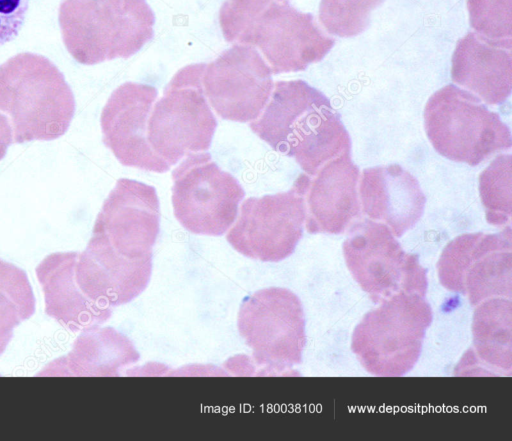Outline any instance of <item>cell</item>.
<instances>
[{"label":"cell","instance_id":"52a82bcc","mask_svg":"<svg viewBox=\"0 0 512 441\" xmlns=\"http://www.w3.org/2000/svg\"><path fill=\"white\" fill-rule=\"evenodd\" d=\"M310 177L301 174L286 192L247 198L226 239L240 254L263 262L290 256L303 233Z\"/></svg>","mask_w":512,"mask_h":441},{"label":"cell","instance_id":"ffe728a7","mask_svg":"<svg viewBox=\"0 0 512 441\" xmlns=\"http://www.w3.org/2000/svg\"><path fill=\"white\" fill-rule=\"evenodd\" d=\"M35 312V298L24 270L0 259V355L14 328Z\"/></svg>","mask_w":512,"mask_h":441},{"label":"cell","instance_id":"44dd1931","mask_svg":"<svg viewBox=\"0 0 512 441\" xmlns=\"http://www.w3.org/2000/svg\"><path fill=\"white\" fill-rule=\"evenodd\" d=\"M479 193L489 224L503 226L512 215V156L498 155L479 176Z\"/></svg>","mask_w":512,"mask_h":441},{"label":"cell","instance_id":"8fae6325","mask_svg":"<svg viewBox=\"0 0 512 441\" xmlns=\"http://www.w3.org/2000/svg\"><path fill=\"white\" fill-rule=\"evenodd\" d=\"M72 270L80 291L106 309L126 304L147 287L152 256L128 259L118 254L100 234L92 233L86 249L73 252Z\"/></svg>","mask_w":512,"mask_h":441},{"label":"cell","instance_id":"5b68a950","mask_svg":"<svg viewBox=\"0 0 512 441\" xmlns=\"http://www.w3.org/2000/svg\"><path fill=\"white\" fill-rule=\"evenodd\" d=\"M241 337L264 374H295L302 360L305 320L301 301L286 288H265L246 297L238 312Z\"/></svg>","mask_w":512,"mask_h":441},{"label":"cell","instance_id":"2e32d148","mask_svg":"<svg viewBox=\"0 0 512 441\" xmlns=\"http://www.w3.org/2000/svg\"><path fill=\"white\" fill-rule=\"evenodd\" d=\"M73 252L47 255L35 273L44 294L45 313L73 332L101 325L111 316L78 288L72 270Z\"/></svg>","mask_w":512,"mask_h":441},{"label":"cell","instance_id":"9c48e42d","mask_svg":"<svg viewBox=\"0 0 512 441\" xmlns=\"http://www.w3.org/2000/svg\"><path fill=\"white\" fill-rule=\"evenodd\" d=\"M447 290L467 295L472 305L494 297H511L512 231L466 233L451 240L437 262Z\"/></svg>","mask_w":512,"mask_h":441},{"label":"cell","instance_id":"6da1fadb","mask_svg":"<svg viewBox=\"0 0 512 441\" xmlns=\"http://www.w3.org/2000/svg\"><path fill=\"white\" fill-rule=\"evenodd\" d=\"M74 112L73 92L47 57L22 52L0 65V140L7 146L61 137Z\"/></svg>","mask_w":512,"mask_h":441},{"label":"cell","instance_id":"7c38bea8","mask_svg":"<svg viewBox=\"0 0 512 441\" xmlns=\"http://www.w3.org/2000/svg\"><path fill=\"white\" fill-rule=\"evenodd\" d=\"M148 142L170 167L190 153L209 149L217 126L204 100L195 92L174 91L149 119Z\"/></svg>","mask_w":512,"mask_h":441},{"label":"cell","instance_id":"9a60e30c","mask_svg":"<svg viewBox=\"0 0 512 441\" xmlns=\"http://www.w3.org/2000/svg\"><path fill=\"white\" fill-rule=\"evenodd\" d=\"M365 215L385 222L396 237L415 226L426 198L418 180L398 164L366 168L360 182Z\"/></svg>","mask_w":512,"mask_h":441},{"label":"cell","instance_id":"ba28073f","mask_svg":"<svg viewBox=\"0 0 512 441\" xmlns=\"http://www.w3.org/2000/svg\"><path fill=\"white\" fill-rule=\"evenodd\" d=\"M186 156L172 172L174 215L192 233L220 236L234 223L245 191L209 153Z\"/></svg>","mask_w":512,"mask_h":441},{"label":"cell","instance_id":"8992f818","mask_svg":"<svg viewBox=\"0 0 512 441\" xmlns=\"http://www.w3.org/2000/svg\"><path fill=\"white\" fill-rule=\"evenodd\" d=\"M343 254L354 280L375 302L401 291L426 294V270L418 256L405 252L384 223L356 222L343 242Z\"/></svg>","mask_w":512,"mask_h":441},{"label":"cell","instance_id":"4fadbf2b","mask_svg":"<svg viewBox=\"0 0 512 441\" xmlns=\"http://www.w3.org/2000/svg\"><path fill=\"white\" fill-rule=\"evenodd\" d=\"M153 98L150 88L120 87L102 111L101 129L104 144L122 165L164 173L170 166L154 153L147 137V114Z\"/></svg>","mask_w":512,"mask_h":441},{"label":"cell","instance_id":"277c9868","mask_svg":"<svg viewBox=\"0 0 512 441\" xmlns=\"http://www.w3.org/2000/svg\"><path fill=\"white\" fill-rule=\"evenodd\" d=\"M424 119L434 149L455 162L476 166L512 146L510 128L499 115L453 86L431 98Z\"/></svg>","mask_w":512,"mask_h":441},{"label":"cell","instance_id":"5bb4252c","mask_svg":"<svg viewBox=\"0 0 512 441\" xmlns=\"http://www.w3.org/2000/svg\"><path fill=\"white\" fill-rule=\"evenodd\" d=\"M306 193V229L309 233L340 234L360 214V172L344 154L325 163Z\"/></svg>","mask_w":512,"mask_h":441},{"label":"cell","instance_id":"3957f363","mask_svg":"<svg viewBox=\"0 0 512 441\" xmlns=\"http://www.w3.org/2000/svg\"><path fill=\"white\" fill-rule=\"evenodd\" d=\"M380 302L355 327L351 348L370 374L403 376L420 356L432 309L424 296L404 291Z\"/></svg>","mask_w":512,"mask_h":441},{"label":"cell","instance_id":"7402d4cb","mask_svg":"<svg viewBox=\"0 0 512 441\" xmlns=\"http://www.w3.org/2000/svg\"><path fill=\"white\" fill-rule=\"evenodd\" d=\"M7 148L8 146L0 140V160L6 155Z\"/></svg>","mask_w":512,"mask_h":441},{"label":"cell","instance_id":"ac0fdd59","mask_svg":"<svg viewBox=\"0 0 512 441\" xmlns=\"http://www.w3.org/2000/svg\"><path fill=\"white\" fill-rule=\"evenodd\" d=\"M240 62H228L213 69L208 88L216 112L238 122L255 120L269 95L270 80L265 68L243 69Z\"/></svg>","mask_w":512,"mask_h":441},{"label":"cell","instance_id":"e0dca14e","mask_svg":"<svg viewBox=\"0 0 512 441\" xmlns=\"http://www.w3.org/2000/svg\"><path fill=\"white\" fill-rule=\"evenodd\" d=\"M139 354L130 340L111 327L93 326L81 331L72 350L48 364L41 376H115L136 362Z\"/></svg>","mask_w":512,"mask_h":441},{"label":"cell","instance_id":"30bf717a","mask_svg":"<svg viewBox=\"0 0 512 441\" xmlns=\"http://www.w3.org/2000/svg\"><path fill=\"white\" fill-rule=\"evenodd\" d=\"M159 200L148 184L121 178L104 201L93 232L128 259L152 256L159 232Z\"/></svg>","mask_w":512,"mask_h":441},{"label":"cell","instance_id":"d6986e66","mask_svg":"<svg viewBox=\"0 0 512 441\" xmlns=\"http://www.w3.org/2000/svg\"><path fill=\"white\" fill-rule=\"evenodd\" d=\"M510 299L490 298L479 303L473 323V349L468 351L461 368L486 369L487 374L511 371V316Z\"/></svg>","mask_w":512,"mask_h":441},{"label":"cell","instance_id":"7a4b0ae2","mask_svg":"<svg viewBox=\"0 0 512 441\" xmlns=\"http://www.w3.org/2000/svg\"><path fill=\"white\" fill-rule=\"evenodd\" d=\"M252 131L273 150L292 157L309 176L351 153L350 136L327 98L303 81L278 82Z\"/></svg>","mask_w":512,"mask_h":441}]
</instances>
